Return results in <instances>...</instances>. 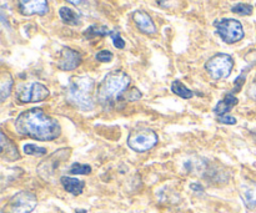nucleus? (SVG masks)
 I'll return each mask as SVG.
<instances>
[{
	"mask_svg": "<svg viewBox=\"0 0 256 213\" xmlns=\"http://www.w3.org/2000/svg\"><path fill=\"white\" fill-rule=\"evenodd\" d=\"M92 89H94V80L92 77H72L65 91V96L68 102L72 106L82 111H90L94 109V100L92 97Z\"/></svg>",
	"mask_w": 256,
	"mask_h": 213,
	"instance_id": "7ed1b4c3",
	"label": "nucleus"
},
{
	"mask_svg": "<svg viewBox=\"0 0 256 213\" xmlns=\"http://www.w3.org/2000/svg\"><path fill=\"white\" fill-rule=\"evenodd\" d=\"M156 132L150 129H136L130 132L128 146L135 152H146L158 144Z\"/></svg>",
	"mask_w": 256,
	"mask_h": 213,
	"instance_id": "20e7f679",
	"label": "nucleus"
},
{
	"mask_svg": "<svg viewBox=\"0 0 256 213\" xmlns=\"http://www.w3.org/2000/svg\"><path fill=\"white\" fill-rule=\"evenodd\" d=\"M76 213H86V211H85V210H76V211H75Z\"/></svg>",
	"mask_w": 256,
	"mask_h": 213,
	"instance_id": "2f4dec72",
	"label": "nucleus"
},
{
	"mask_svg": "<svg viewBox=\"0 0 256 213\" xmlns=\"http://www.w3.org/2000/svg\"><path fill=\"white\" fill-rule=\"evenodd\" d=\"M132 20H134L138 29L142 32H144V34H156V26H155L154 21H152V19L150 17V15H148L145 11H142V10L135 11L134 14H132Z\"/></svg>",
	"mask_w": 256,
	"mask_h": 213,
	"instance_id": "9b49d317",
	"label": "nucleus"
},
{
	"mask_svg": "<svg viewBox=\"0 0 256 213\" xmlns=\"http://www.w3.org/2000/svg\"><path fill=\"white\" fill-rule=\"evenodd\" d=\"M60 182H62V187L66 192L69 194L74 195V196H79L80 194L82 192L85 187V182L80 181L78 179H72V177H68V176H62L60 179Z\"/></svg>",
	"mask_w": 256,
	"mask_h": 213,
	"instance_id": "2eb2a0df",
	"label": "nucleus"
},
{
	"mask_svg": "<svg viewBox=\"0 0 256 213\" xmlns=\"http://www.w3.org/2000/svg\"><path fill=\"white\" fill-rule=\"evenodd\" d=\"M12 77L9 72H2V80H0V97L2 100H6V97L9 96L10 92H12Z\"/></svg>",
	"mask_w": 256,
	"mask_h": 213,
	"instance_id": "dca6fc26",
	"label": "nucleus"
},
{
	"mask_svg": "<svg viewBox=\"0 0 256 213\" xmlns=\"http://www.w3.org/2000/svg\"><path fill=\"white\" fill-rule=\"evenodd\" d=\"M112 30L108 29L106 26H98V25H92V26L88 27L85 30L84 35L88 39H92L95 36H106V35H110Z\"/></svg>",
	"mask_w": 256,
	"mask_h": 213,
	"instance_id": "6ab92c4d",
	"label": "nucleus"
},
{
	"mask_svg": "<svg viewBox=\"0 0 256 213\" xmlns=\"http://www.w3.org/2000/svg\"><path fill=\"white\" fill-rule=\"evenodd\" d=\"M110 37H112V44H114V46L116 47V49H124L125 47V41L122 40V37L120 36V34L118 31H112L110 32Z\"/></svg>",
	"mask_w": 256,
	"mask_h": 213,
	"instance_id": "5701e85b",
	"label": "nucleus"
},
{
	"mask_svg": "<svg viewBox=\"0 0 256 213\" xmlns=\"http://www.w3.org/2000/svg\"><path fill=\"white\" fill-rule=\"evenodd\" d=\"M2 157L6 161H16L20 159V154L16 146L2 131Z\"/></svg>",
	"mask_w": 256,
	"mask_h": 213,
	"instance_id": "ddd939ff",
	"label": "nucleus"
},
{
	"mask_svg": "<svg viewBox=\"0 0 256 213\" xmlns=\"http://www.w3.org/2000/svg\"><path fill=\"white\" fill-rule=\"evenodd\" d=\"M218 121L222 122L225 125H235L236 124V119L234 116H230V115H224V116L218 117Z\"/></svg>",
	"mask_w": 256,
	"mask_h": 213,
	"instance_id": "a878e982",
	"label": "nucleus"
},
{
	"mask_svg": "<svg viewBox=\"0 0 256 213\" xmlns=\"http://www.w3.org/2000/svg\"><path fill=\"white\" fill-rule=\"evenodd\" d=\"M240 196L248 209L256 207V182H246L240 187Z\"/></svg>",
	"mask_w": 256,
	"mask_h": 213,
	"instance_id": "f8f14e48",
	"label": "nucleus"
},
{
	"mask_svg": "<svg viewBox=\"0 0 256 213\" xmlns=\"http://www.w3.org/2000/svg\"><path fill=\"white\" fill-rule=\"evenodd\" d=\"M70 174L72 175H89L92 174V167L89 165H82V164H72L70 167Z\"/></svg>",
	"mask_w": 256,
	"mask_h": 213,
	"instance_id": "412c9836",
	"label": "nucleus"
},
{
	"mask_svg": "<svg viewBox=\"0 0 256 213\" xmlns=\"http://www.w3.org/2000/svg\"><path fill=\"white\" fill-rule=\"evenodd\" d=\"M249 96L252 97V100H256V81L252 82V86H250Z\"/></svg>",
	"mask_w": 256,
	"mask_h": 213,
	"instance_id": "cd10ccee",
	"label": "nucleus"
},
{
	"mask_svg": "<svg viewBox=\"0 0 256 213\" xmlns=\"http://www.w3.org/2000/svg\"><path fill=\"white\" fill-rule=\"evenodd\" d=\"M162 0H159V2H162Z\"/></svg>",
	"mask_w": 256,
	"mask_h": 213,
	"instance_id": "473e14b6",
	"label": "nucleus"
},
{
	"mask_svg": "<svg viewBox=\"0 0 256 213\" xmlns=\"http://www.w3.org/2000/svg\"><path fill=\"white\" fill-rule=\"evenodd\" d=\"M22 150H24L25 154L30 155V156L40 157V156H44V155L46 154V150H45L44 147H40V146H38V145H34V144L24 145Z\"/></svg>",
	"mask_w": 256,
	"mask_h": 213,
	"instance_id": "aec40b11",
	"label": "nucleus"
},
{
	"mask_svg": "<svg viewBox=\"0 0 256 213\" xmlns=\"http://www.w3.org/2000/svg\"><path fill=\"white\" fill-rule=\"evenodd\" d=\"M234 67V60L228 54H216L205 64L208 74L214 80H224L230 76Z\"/></svg>",
	"mask_w": 256,
	"mask_h": 213,
	"instance_id": "39448f33",
	"label": "nucleus"
},
{
	"mask_svg": "<svg viewBox=\"0 0 256 213\" xmlns=\"http://www.w3.org/2000/svg\"><path fill=\"white\" fill-rule=\"evenodd\" d=\"M50 96V91L45 85L40 82H32L26 86L22 87L16 95L18 101L22 104H29V102L44 101Z\"/></svg>",
	"mask_w": 256,
	"mask_h": 213,
	"instance_id": "6e6552de",
	"label": "nucleus"
},
{
	"mask_svg": "<svg viewBox=\"0 0 256 213\" xmlns=\"http://www.w3.org/2000/svg\"><path fill=\"white\" fill-rule=\"evenodd\" d=\"M140 97H142V94H140L136 89H132V91L128 94L126 100L128 101H136V100H139Z\"/></svg>",
	"mask_w": 256,
	"mask_h": 213,
	"instance_id": "bb28decb",
	"label": "nucleus"
},
{
	"mask_svg": "<svg viewBox=\"0 0 256 213\" xmlns=\"http://www.w3.org/2000/svg\"><path fill=\"white\" fill-rule=\"evenodd\" d=\"M38 200L34 194L28 191L18 192L9 200L4 209V213H30L34 211Z\"/></svg>",
	"mask_w": 256,
	"mask_h": 213,
	"instance_id": "423d86ee",
	"label": "nucleus"
},
{
	"mask_svg": "<svg viewBox=\"0 0 256 213\" xmlns=\"http://www.w3.org/2000/svg\"><path fill=\"white\" fill-rule=\"evenodd\" d=\"M59 15L62 21L68 25H79L80 24V15L76 14L74 10L69 7H62L59 10Z\"/></svg>",
	"mask_w": 256,
	"mask_h": 213,
	"instance_id": "f3484780",
	"label": "nucleus"
},
{
	"mask_svg": "<svg viewBox=\"0 0 256 213\" xmlns=\"http://www.w3.org/2000/svg\"><path fill=\"white\" fill-rule=\"evenodd\" d=\"M19 7L22 14L44 15L48 12V0H19Z\"/></svg>",
	"mask_w": 256,
	"mask_h": 213,
	"instance_id": "1a4fd4ad",
	"label": "nucleus"
},
{
	"mask_svg": "<svg viewBox=\"0 0 256 213\" xmlns=\"http://www.w3.org/2000/svg\"><path fill=\"white\" fill-rule=\"evenodd\" d=\"M14 125L18 134L38 141H52L58 139L62 132L59 122L38 107L22 112Z\"/></svg>",
	"mask_w": 256,
	"mask_h": 213,
	"instance_id": "f257e3e1",
	"label": "nucleus"
},
{
	"mask_svg": "<svg viewBox=\"0 0 256 213\" xmlns=\"http://www.w3.org/2000/svg\"><path fill=\"white\" fill-rule=\"evenodd\" d=\"M232 11L239 15H250L252 12V6L245 2H239L232 7Z\"/></svg>",
	"mask_w": 256,
	"mask_h": 213,
	"instance_id": "4be33fe9",
	"label": "nucleus"
},
{
	"mask_svg": "<svg viewBox=\"0 0 256 213\" xmlns=\"http://www.w3.org/2000/svg\"><path fill=\"white\" fill-rule=\"evenodd\" d=\"M245 79H246V70H244L242 71V74L240 75L239 77H238L236 80H235V85H234V92H238L240 91V89L242 87V85H244L245 82Z\"/></svg>",
	"mask_w": 256,
	"mask_h": 213,
	"instance_id": "393cba45",
	"label": "nucleus"
},
{
	"mask_svg": "<svg viewBox=\"0 0 256 213\" xmlns=\"http://www.w3.org/2000/svg\"><path fill=\"white\" fill-rule=\"evenodd\" d=\"M82 62V56L75 50L69 49V47H64L62 50V55H60L59 60V67L64 71H72L75 70Z\"/></svg>",
	"mask_w": 256,
	"mask_h": 213,
	"instance_id": "9d476101",
	"label": "nucleus"
},
{
	"mask_svg": "<svg viewBox=\"0 0 256 213\" xmlns=\"http://www.w3.org/2000/svg\"><path fill=\"white\" fill-rule=\"evenodd\" d=\"M130 85V77L125 72L116 70L108 74L99 85L96 99L104 107H112L122 99L125 90Z\"/></svg>",
	"mask_w": 256,
	"mask_h": 213,
	"instance_id": "f03ea898",
	"label": "nucleus"
},
{
	"mask_svg": "<svg viewBox=\"0 0 256 213\" xmlns=\"http://www.w3.org/2000/svg\"><path fill=\"white\" fill-rule=\"evenodd\" d=\"M172 91L174 92L175 95H178L182 99H192L194 96V92L190 89H188L182 82H180L179 80H175L172 84Z\"/></svg>",
	"mask_w": 256,
	"mask_h": 213,
	"instance_id": "a211bd4d",
	"label": "nucleus"
},
{
	"mask_svg": "<svg viewBox=\"0 0 256 213\" xmlns=\"http://www.w3.org/2000/svg\"><path fill=\"white\" fill-rule=\"evenodd\" d=\"M112 54L108 50H102V51L98 52L96 54V60L98 61H102V62H109L112 61Z\"/></svg>",
	"mask_w": 256,
	"mask_h": 213,
	"instance_id": "b1692460",
	"label": "nucleus"
},
{
	"mask_svg": "<svg viewBox=\"0 0 256 213\" xmlns=\"http://www.w3.org/2000/svg\"><path fill=\"white\" fill-rule=\"evenodd\" d=\"M68 2H70V4H72V5H75V6H80V5L82 4V2H85V4H86V0H66Z\"/></svg>",
	"mask_w": 256,
	"mask_h": 213,
	"instance_id": "c756f323",
	"label": "nucleus"
},
{
	"mask_svg": "<svg viewBox=\"0 0 256 213\" xmlns=\"http://www.w3.org/2000/svg\"><path fill=\"white\" fill-rule=\"evenodd\" d=\"M218 34L226 44H234L244 37V29L240 21L235 19H222L215 22Z\"/></svg>",
	"mask_w": 256,
	"mask_h": 213,
	"instance_id": "0eeeda50",
	"label": "nucleus"
},
{
	"mask_svg": "<svg viewBox=\"0 0 256 213\" xmlns=\"http://www.w3.org/2000/svg\"><path fill=\"white\" fill-rule=\"evenodd\" d=\"M245 59L249 62H252V64H256V51H252L245 56Z\"/></svg>",
	"mask_w": 256,
	"mask_h": 213,
	"instance_id": "c85d7f7f",
	"label": "nucleus"
},
{
	"mask_svg": "<svg viewBox=\"0 0 256 213\" xmlns=\"http://www.w3.org/2000/svg\"><path fill=\"white\" fill-rule=\"evenodd\" d=\"M192 189H194L195 191H199V190H200V191H202V186L199 187V185H192Z\"/></svg>",
	"mask_w": 256,
	"mask_h": 213,
	"instance_id": "7c9ffc66",
	"label": "nucleus"
},
{
	"mask_svg": "<svg viewBox=\"0 0 256 213\" xmlns=\"http://www.w3.org/2000/svg\"><path fill=\"white\" fill-rule=\"evenodd\" d=\"M238 99L234 96V94H228L222 101L218 102V105L215 106L214 112L216 114V116H224V115H228L230 111H232V107H235L238 105Z\"/></svg>",
	"mask_w": 256,
	"mask_h": 213,
	"instance_id": "4468645a",
	"label": "nucleus"
}]
</instances>
